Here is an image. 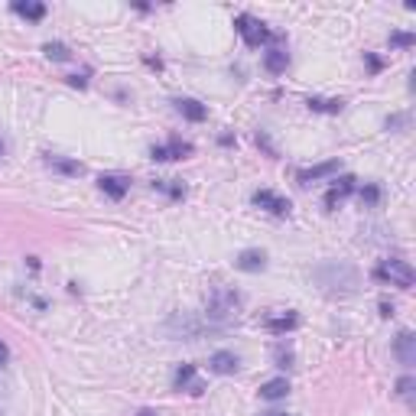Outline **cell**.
I'll list each match as a JSON object with an SVG mask.
<instances>
[{"instance_id":"cell-1","label":"cell","mask_w":416,"mask_h":416,"mask_svg":"<svg viewBox=\"0 0 416 416\" xmlns=\"http://www.w3.org/2000/svg\"><path fill=\"white\" fill-rule=\"evenodd\" d=\"M315 280H319L322 290H329V293H355L358 290V274L351 270L348 264H322L315 270Z\"/></svg>"},{"instance_id":"cell-2","label":"cell","mask_w":416,"mask_h":416,"mask_svg":"<svg viewBox=\"0 0 416 416\" xmlns=\"http://www.w3.org/2000/svg\"><path fill=\"white\" fill-rule=\"evenodd\" d=\"M380 283H390V286H400V290H410L413 286V267L407 260H384V264L374 270Z\"/></svg>"},{"instance_id":"cell-3","label":"cell","mask_w":416,"mask_h":416,"mask_svg":"<svg viewBox=\"0 0 416 416\" xmlns=\"http://www.w3.org/2000/svg\"><path fill=\"white\" fill-rule=\"evenodd\" d=\"M235 27H237V33L244 36L247 46H260V43H267V39H270L267 27L257 17H251V13H241V17L235 20Z\"/></svg>"},{"instance_id":"cell-4","label":"cell","mask_w":416,"mask_h":416,"mask_svg":"<svg viewBox=\"0 0 416 416\" xmlns=\"http://www.w3.org/2000/svg\"><path fill=\"white\" fill-rule=\"evenodd\" d=\"M172 384H176V390H186V394H192V397H199L202 390H205V384H202V378H199V371H195V364H182V368L176 371Z\"/></svg>"},{"instance_id":"cell-5","label":"cell","mask_w":416,"mask_h":416,"mask_svg":"<svg viewBox=\"0 0 416 416\" xmlns=\"http://www.w3.org/2000/svg\"><path fill=\"white\" fill-rule=\"evenodd\" d=\"M394 355L400 358V364H416V335L413 332H400L397 341H394Z\"/></svg>"},{"instance_id":"cell-6","label":"cell","mask_w":416,"mask_h":416,"mask_svg":"<svg viewBox=\"0 0 416 416\" xmlns=\"http://www.w3.org/2000/svg\"><path fill=\"white\" fill-rule=\"evenodd\" d=\"M254 205L267 208L270 215H290V202H286V199H280L276 192H267V189L254 192Z\"/></svg>"},{"instance_id":"cell-7","label":"cell","mask_w":416,"mask_h":416,"mask_svg":"<svg viewBox=\"0 0 416 416\" xmlns=\"http://www.w3.org/2000/svg\"><path fill=\"white\" fill-rule=\"evenodd\" d=\"M351 192H355V179H351V176H341V179H335V186L325 192V205L339 208V202H345Z\"/></svg>"},{"instance_id":"cell-8","label":"cell","mask_w":416,"mask_h":416,"mask_svg":"<svg viewBox=\"0 0 416 416\" xmlns=\"http://www.w3.org/2000/svg\"><path fill=\"white\" fill-rule=\"evenodd\" d=\"M186 153H192V147L186 140H170L166 147H153L150 156L153 160H179V156H186Z\"/></svg>"},{"instance_id":"cell-9","label":"cell","mask_w":416,"mask_h":416,"mask_svg":"<svg viewBox=\"0 0 416 416\" xmlns=\"http://www.w3.org/2000/svg\"><path fill=\"white\" fill-rule=\"evenodd\" d=\"M208 368L215 371V374H235L237 371V355L235 351H215L211 361H208Z\"/></svg>"},{"instance_id":"cell-10","label":"cell","mask_w":416,"mask_h":416,"mask_svg":"<svg viewBox=\"0 0 416 416\" xmlns=\"http://www.w3.org/2000/svg\"><path fill=\"white\" fill-rule=\"evenodd\" d=\"M237 270H247V274H257V270H264L267 267V254L264 251H244V254L235 260Z\"/></svg>"},{"instance_id":"cell-11","label":"cell","mask_w":416,"mask_h":416,"mask_svg":"<svg viewBox=\"0 0 416 416\" xmlns=\"http://www.w3.org/2000/svg\"><path fill=\"white\" fill-rule=\"evenodd\" d=\"M98 186H101V192H107L111 199H124V195H127V179H124V176H114V172L101 176Z\"/></svg>"},{"instance_id":"cell-12","label":"cell","mask_w":416,"mask_h":416,"mask_svg":"<svg viewBox=\"0 0 416 416\" xmlns=\"http://www.w3.org/2000/svg\"><path fill=\"white\" fill-rule=\"evenodd\" d=\"M176 111L182 117H189V121H205V104H199L195 98H176Z\"/></svg>"},{"instance_id":"cell-13","label":"cell","mask_w":416,"mask_h":416,"mask_svg":"<svg viewBox=\"0 0 416 416\" xmlns=\"http://www.w3.org/2000/svg\"><path fill=\"white\" fill-rule=\"evenodd\" d=\"M264 325H267L270 332H274V335H286L290 329H296V315H293V312H280V315H267Z\"/></svg>"},{"instance_id":"cell-14","label":"cell","mask_w":416,"mask_h":416,"mask_svg":"<svg viewBox=\"0 0 416 416\" xmlns=\"http://www.w3.org/2000/svg\"><path fill=\"white\" fill-rule=\"evenodd\" d=\"M339 170V163L335 160H329V163H319V166H312V170H303L296 179L303 182V186H309V182H315V179H322V176H332V172Z\"/></svg>"},{"instance_id":"cell-15","label":"cell","mask_w":416,"mask_h":416,"mask_svg":"<svg viewBox=\"0 0 416 416\" xmlns=\"http://www.w3.org/2000/svg\"><path fill=\"white\" fill-rule=\"evenodd\" d=\"M286 394H290V384H286L283 378H276V380H267L264 387H260V397H264V400H283Z\"/></svg>"},{"instance_id":"cell-16","label":"cell","mask_w":416,"mask_h":416,"mask_svg":"<svg viewBox=\"0 0 416 416\" xmlns=\"http://www.w3.org/2000/svg\"><path fill=\"white\" fill-rule=\"evenodd\" d=\"M267 72H274V75H280V72H286V66H290V56H286L283 49H270L264 59Z\"/></svg>"},{"instance_id":"cell-17","label":"cell","mask_w":416,"mask_h":416,"mask_svg":"<svg viewBox=\"0 0 416 416\" xmlns=\"http://www.w3.org/2000/svg\"><path fill=\"white\" fill-rule=\"evenodd\" d=\"M306 104H309L312 111H325V114H339L341 107H345V101H341V98H309Z\"/></svg>"},{"instance_id":"cell-18","label":"cell","mask_w":416,"mask_h":416,"mask_svg":"<svg viewBox=\"0 0 416 416\" xmlns=\"http://www.w3.org/2000/svg\"><path fill=\"white\" fill-rule=\"evenodd\" d=\"M13 13H20V17H27V20H43L46 17V7H43V3H23V0H17V3H13Z\"/></svg>"},{"instance_id":"cell-19","label":"cell","mask_w":416,"mask_h":416,"mask_svg":"<svg viewBox=\"0 0 416 416\" xmlns=\"http://www.w3.org/2000/svg\"><path fill=\"white\" fill-rule=\"evenodd\" d=\"M46 163L52 166V170H59V172H68V176H78V172H82V166H78V163L62 160V156H49Z\"/></svg>"},{"instance_id":"cell-20","label":"cell","mask_w":416,"mask_h":416,"mask_svg":"<svg viewBox=\"0 0 416 416\" xmlns=\"http://www.w3.org/2000/svg\"><path fill=\"white\" fill-rule=\"evenodd\" d=\"M397 397L407 400V403H413L416 400V380L413 378H400L397 380Z\"/></svg>"},{"instance_id":"cell-21","label":"cell","mask_w":416,"mask_h":416,"mask_svg":"<svg viewBox=\"0 0 416 416\" xmlns=\"http://www.w3.org/2000/svg\"><path fill=\"white\" fill-rule=\"evenodd\" d=\"M153 186H156V189H163V192H170L172 199H182V195H186V189H182V186H172V179H156Z\"/></svg>"},{"instance_id":"cell-22","label":"cell","mask_w":416,"mask_h":416,"mask_svg":"<svg viewBox=\"0 0 416 416\" xmlns=\"http://www.w3.org/2000/svg\"><path fill=\"white\" fill-rule=\"evenodd\" d=\"M46 56L56 59V62H66V59H68V49L62 46V43H46Z\"/></svg>"},{"instance_id":"cell-23","label":"cell","mask_w":416,"mask_h":416,"mask_svg":"<svg viewBox=\"0 0 416 416\" xmlns=\"http://www.w3.org/2000/svg\"><path fill=\"white\" fill-rule=\"evenodd\" d=\"M274 358H276V364H280V368H290V364H293V351H290V348H276Z\"/></svg>"},{"instance_id":"cell-24","label":"cell","mask_w":416,"mask_h":416,"mask_svg":"<svg viewBox=\"0 0 416 416\" xmlns=\"http://www.w3.org/2000/svg\"><path fill=\"white\" fill-rule=\"evenodd\" d=\"M390 46H413V36H410V33H394V36H390Z\"/></svg>"},{"instance_id":"cell-25","label":"cell","mask_w":416,"mask_h":416,"mask_svg":"<svg viewBox=\"0 0 416 416\" xmlns=\"http://www.w3.org/2000/svg\"><path fill=\"white\" fill-rule=\"evenodd\" d=\"M378 199H380V192L374 189V186H368V189H361V202H368V205H374Z\"/></svg>"},{"instance_id":"cell-26","label":"cell","mask_w":416,"mask_h":416,"mask_svg":"<svg viewBox=\"0 0 416 416\" xmlns=\"http://www.w3.org/2000/svg\"><path fill=\"white\" fill-rule=\"evenodd\" d=\"M7 358H10V351H7V345L0 341V364H7Z\"/></svg>"},{"instance_id":"cell-27","label":"cell","mask_w":416,"mask_h":416,"mask_svg":"<svg viewBox=\"0 0 416 416\" xmlns=\"http://www.w3.org/2000/svg\"><path fill=\"white\" fill-rule=\"evenodd\" d=\"M380 315H394V306H390V303H380Z\"/></svg>"},{"instance_id":"cell-28","label":"cell","mask_w":416,"mask_h":416,"mask_svg":"<svg viewBox=\"0 0 416 416\" xmlns=\"http://www.w3.org/2000/svg\"><path fill=\"white\" fill-rule=\"evenodd\" d=\"M260 416H286V413H280V410H270V413H260Z\"/></svg>"},{"instance_id":"cell-29","label":"cell","mask_w":416,"mask_h":416,"mask_svg":"<svg viewBox=\"0 0 416 416\" xmlns=\"http://www.w3.org/2000/svg\"><path fill=\"white\" fill-rule=\"evenodd\" d=\"M140 416H160V413H153V410H140Z\"/></svg>"},{"instance_id":"cell-30","label":"cell","mask_w":416,"mask_h":416,"mask_svg":"<svg viewBox=\"0 0 416 416\" xmlns=\"http://www.w3.org/2000/svg\"><path fill=\"white\" fill-rule=\"evenodd\" d=\"M0 153H3V143H0Z\"/></svg>"}]
</instances>
